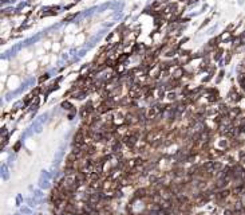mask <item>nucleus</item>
<instances>
[{
    "mask_svg": "<svg viewBox=\"0 0 245 215\" xmlns=\"http://www.w3.org/2000/svg\"><path fill=\"white\" fill-rule=\"evenodd\" d=\"M70 106H71V105H70L69 102H63V108H64V109H70Z\"/></svg>",
    "mask_w": 245,
    "mask_h": 215,
    "instance_id": "obj_1",
    "label": "nucleus"
}]
</instances>
